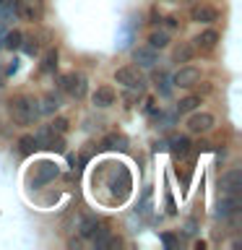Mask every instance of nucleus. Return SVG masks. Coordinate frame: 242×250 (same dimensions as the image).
Masks as SVG:
<instances>
[{
  "label": "nucleus",
  "mask_w": 242,
  "mask_h": 250,
  "mask_svg": "<svg viewBox=\"0 0 242 250\" xmlns=\"http://www.w3.org/2000/svg\"><path fill=\"white\" fill-rule=\"evenodd\" d=\"M11 115L19 125H34L39 117V107L29 97H16V99H11Z\"/></svg>",
  "instance_id": "obj_1"
},
{
  "label": "nucleus",
  "mask_w": 242,
  "mask_h": 250,
  "mask_svg": "<svg viewBox=\"0 0 242 250\" xmlns=\"http://www.w3.org/2000/svg\"><path fill=\"white\" fill-rule=\"evenodd\" d=\"M34 141H37V148H50V151H65V141H62L60 133H55L50 125L39 128L34 133Z\"/></svg>",
  "instance_id": "obj_2"
},
{
  "label": "nucleus",
  "mask_w": 242,
  "mask_h": 250,
  "mask_svg": "<svg viewBox=\"0 0 242 250\" xmlns=\"http://www.w3.org/2000/svg\"><path fill=\"white\" fill-rule=\"evenodd\" d=\"M115 81L117 83H122L125 89H130V91H143V78H141V73L136 68H130V65H125V68H117L115 70Z\"/></svg>",
  "instance_id": "obj_3"
},
{
  "label": "nucleus",
  "mask_w": 242,
  "mask_h": 250,
  "mask_svg": "<svg viewBox=\"0 0 242 250\" xmlns=\"http://www.w3.org/2000/svg\"><path fill=\"white\" fill-rule=\"evenodd\" d=\"M60 89L78 99V97H83V94H86V78L78 76V73H62L60 76Z\"/></svg>",
  "instance_id": "obj_4"
},
{
  "label": "nucleus",
  "mask_w": 242,
  "mask_h": 250,
  "mask_svg": "<svg viewBox=\"0 0 242 250\" xmlns=\"http://www.w3.org/2000/svg\"><path fill=\"white\" fill-rule=\"evenodd\" d=\"M58 175H60V167H58L55 162H39L34 177H31V185H34V188H42V185H47V183H52Z\"/></svg>",
  "instance_id": "obj_5"
},
{
  "label": "nucleus",
  "mask_w": 242,
  "mask_h": 250,
  "mask_svg": "<svg viewBox=\"0 0 242 250\" xmlns=\"http://www.w3.org/2000/svg\"><path fill=\"white\" fill-rule=\"evenodd\" d=\"M222 193L224 195H240V188H242V169H229V172H224L222 175Z\"/></svg>",
  "instance_id": "obj_6"
},
{
  "label": "nucleus",
  "mask_w": 242,
  "mask_h": 250,
  "mask_svg": "<svg viewBox=\"0 0 242 250\" xmlns=\"http://www.w3.org/2000/svg\"><path fill=\"white\" fill-rule=\"evenodd\" d=\"M214 115L211 112H195L187 117V130L190 133H208L211 128H214Z\"/></svg>",
  "instance_id": "obj_7"
},
{
  "label": "nucleus",
  "mask_w": 242,
  "mask_h": 250,
  "mask_svg": "<svg viewBox=\"0 0 242 250\" xmlns=\"http://www.w3.org/2000/svg\"><path fill=\"white\" fill-rule=\"evenodd\" d=\"M172 81H175V86H180V89H190V86H195L201 81V70L198 68H180Z\"/></svg>",
  "instance_id": "obj_8"
},
{
  "label": "nucleus",
  "mask_w": 242,
  "mask_h": 250,
  "mask_svg": "<svg viewBox=\"0 0 242 250\" xmlns=\"http://www.w3.org/2000/svg\"><path fill=\"white\" fill-rule=\"evenodd\" d=\"M133 60H136L141 68H156L159 55H156L154 47H136V50H133Z\"/></svg>",
  "instance_id": "obj_9"
},
{
  "label": "nucleus",
  "mask_w": 242,
  "mask_h": 250,
  "mask_svg": "<svg viewBox=\"0 0 242 250\" xmlns=\"http://www.w3.org/2000/svg\"><path fill=\"white\" fill-rule=\"evenodd\" d=\"M240 211V195H224L216 206V216L219 219H229Z\"/></svg>",
  "instance_id": "obj_10"
},
{
  "label": "nucleus",
  "mask_w": 242,
  "mask_h": 250,
  "mask_svg": "<svg viewBox=\"0 0 242 250\" xmlns=\"http://www.w3.org/2000/svg\"><path fill=\"white\" fill-rule=\"evenodd\" d=\"M190 19L198 21V23H214L219 19V11L211 8V5H206V3H201V5H195L190 11Z\"/></svg>",
  "instance_id": "obj_11"
},
{
  "label": "nucleus",
  "mask_w": 242,
  "mask_h": 250,
  "mask_svg": "<svg viewBox=\"0 0 242 250\" xmlns=\"http://www.w3.org/2000/svg\"><path fill=\"white\" fill-rule=\"evenodd\" d=\"M19 16L26 21H37L42 16V3L39 0H19Z\"/></svg>",
  "instance_id": "obj_12"
},
{
  "label": "nucleus",
  "mask_w": 242,
  "mask_h": 250,
  "mask_svg": "<svg viewBox=\"0 0 242 250\" xmlns=\"http://www.w3.org/2000/svg\"><path fill=\"white\" fill-rule=\"evenodd\" d=\"M115 99H117V94H115L112 86H99V89L91 94V102H94L97 107H112Z\"/></svg>",
  "instance_id": "obj_13"
},
{
  "label": "nucleus",
  "mask_w": 242,
  "mask_h": 250,
  "mask_svg": "<svg viewBox=\"0 0 242 250\" xmlns=\"http://www.w3.org/2000/svg\"><path fill=\"white\" fill-rule=\"evenodd\" d=\"M193 42H195V47H198V50L211 52V50L216 47V42H219V34H216L214 29H206V31H201V34L193 39Z\"/></svg>",
  "instance_id": "obj_14"
},
{
  "label": "nucleus",
  "mask_w": 242,
  "mask_h": 250,
  "mask_svg": "<svg viewBox=\"0 0 242 250\" xmlns=\"http://www.w3.org/2000/svg\"><path fill=\"white\" fill-rule=\"evenodd\" d=\"M97 227H99L97 216H89V214H83V216H81V222H78V232H81L83 237H91V234L97 232Z\"/></svg>",
  "instance_id": "obj_15"
},
{
  "label": "nucleus",
  "mask_w": 242,
  "mask_h": 250,
  "mask_svg": "<svg viewBox=\"0 0 242 250\" xmlns=\"http://www.w3.org/2000/svg\"><path fill=\"white\" fill-rule=\"evenodd\" d=\"M154 86H156V91L161 94V97H169L172 94V86H169V76L167 73H154Z\"/></svg>",
  "instance_id": "obj_16"
},
{
  "label": "nucleus",
  "mask_w": 242,
  "mask_h": 250,
  "mask_svg": "<svg viewBox=\"0 0 242 250\" xmlns=\"http://www.w3.org/2000/svg\"><path fill=\"white\" fill-rule=\"evenodd\" d=\"M167 44H169V34H167V31H151V34H148V47H154V50H164Z\"/></svg>",
  "instance_id": "obj_17"
},
{
  "label": "nucleus",
  "mask_w": 242,
  "mask_h": 250,
  "mask_svg": "<svg viewBox=\"0 0 242 250\" xmlns=\"http://www.w3.org/2000/svg\"><path fill=\"white\" fill-rule=\"evenodd\" d=\"M101 148H125L128 146V141H125V136H117V133H109V136L101 138Z\"/></svg>",
  "instance_id": "obj_18"
},
{
  "label": "nucleus",
  "mask_w": 242,
  "mask_h": 250,
  "mask_svg": "<svg viewBox=\"0 0 242 250\" xmlns=\"http://www.w3.org/2000/svg\"><path fill=\"white\" fill-rule=\"evenodd\" d=\"M21 39H23V34H21V31H8V34L3 37V47H5V50H19V47H21Z\"/></svg>",
  "instance_id": "obj_19"
},
{
  "label": "nucleus",
  "mask_w": 242,
  "mask_h": 250,
  "mask_svg": "<svg viewBox=\"0 0 242 250\" xmlns=\"http://www.w3.org/2000/svg\"><path fill=\"white\" fill-rule=\"evenodd\" d=\"M201 104V97H185V99H180V104H177V112L180 115H187V112H195V107Z\"/></svg>",
  "instance_id": "obj_20"
},
{
  "label": "nucleus",
  "mask_w": 242,
  "mask_h": 250,
  "mask_svg": "<svg viewBox=\"0 0 242 250\" xmlns=\"http://www.w3.org/2000/svg\"><path fill=\"white\" fill-rule=\"evenodd\" d=\"M172 151H175L177 156H190V141H187L185 136H180L172 141Z\"/></svg>",
  "instance_id": "obj_21"
},
{
  "label": "nucleus",
  "mask_w": 242,
  "mask_h": 250,
  "mask_svg": "<svg viewBox=\"0 0 242 250\" xmlns=\"http://www.w3.org/2000/svg\"><path fill=\"white\" fill-rule=\"evenodd\" d=\"M58 107H60V99L55 97V94H47L44 102H42V107H39V115H50V112H55Z\"/></svg>",
  "instance_id": "obj_22"
},
{
  "label": "nucleus",
  "mask_w": 242,
  "mask_h": 250,
  "mask_svg": "<svg viewBox=\"0 0 242 250\" xmlns=\"http://www.w3.org/2000/svg\"><path fill=\"white\" fill-rule=\"evenodd\" d=\"M34 148H37L34 136H21V138H19V154H21V156H29Z\"/></svg>",
  "instance_id": "obj_23"
},
{
  "label": "nucleus",
  "mask_w": 242,
  "mask_h": 250,
  "mask_svg": "<svg viewBox=\"0 0 242 250\" xmlns=\"http://www.w3.org/2000/svg\"><path fill=\"white\" fill-rule=\"evenodd\" d=\"M55 68H58V50H47L44 60H42V70L44 73H52Z\"/></svg>",
  "instance_id": "obj_24"
},
{
  "label": "nucleus",
  "mask_w": 242,
  "mask_h": 250,
  "mask_svg": "<svg viewBox=\"0 0 242 250\" xmlns=\"http://www.w3.org/2000/svg\"><path fill=\"white\" fill-rule=\"evenodd\" d=\"M190 58H193V47L190 44H180L177 50H175V60L177 62H187Z\"/></svg>",
  "instance_id": "obj_25"
},
{
  "label": "nucleus",
  "mask_w": 242,
  "mask_h": 250,
  "mask_svg": "<svg viewBox=\"0 0 242 250\" xmlns=\"http://www.w3.org/2000/svg\"><path fill=\"white\" fill-rule=\"evenodd\" d=\"M21 47H23V52H26V55H37V52H39V42H37L34 37L21 39Z\"/></svg>",
  "instance_id": "obj_26"
},
{
  "label": "nucleus",
  "mask_w": 242,
  "mask_h": 250,
  "mask_svg": "<svg viewBox=\"0 0 242 250\" xmlns=\"http://www.w3.org/2000/svg\"><path fill=\"white\" fill-rule=\"evenodd\" d=\"M50 128H52L55 133H60V136H62V133L68 130V120H65V117H58V120H52Z\"/></svg>",
  "instance_id": "obj_27"
},
{
  "label": "nucleus",
  "mask_w": 242,
  "mask_h": 250,
  "mask_svg": "<svg viewBox=\"0 0 242 250\" xmlns=\"http://www.w3.org/2000/svg\"><path fill=\"white\" fill-rule=\"evenodd\" d=\"M161 240H164V245L175 248V237H172V234H161Z\"/></svg>",
  "instance_id": "obj_28"
},
{
  "label": "nucleus",
  "mask_w": 242,
  "mask_h": 250,
  "mask_svg": "<svg viewBox=\"0 0 242 250\" xmlns=\"http://www.w3.org/2000/svg\"><path fill=\"white\" fill-rule=\"evenodd\" d=\"M167 26L175 29V26H177V19H172V16H169V19H167Z\"/></svg>",
  "instance_id": "obj_29"
}]
</instances>
